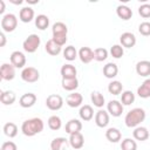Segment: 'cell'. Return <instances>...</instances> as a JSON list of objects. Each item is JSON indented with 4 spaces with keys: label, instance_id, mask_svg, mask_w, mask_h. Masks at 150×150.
Instances as JSON below:
<instances>
[{
    "label": "cell",
    "instance_id": "obj_46",
    "mask_svg": "<svg viewBox=\"0 0 150 150\" xmlns=\"http://www.w3.org/2000/svg\"><path fill=\"white\" fill-rule=\"evenodd\" d=\"M0 14H2L4 12H5V2H4V0H0Z\"/></svg>",
    "mask_w": 150,
    "mask_h": 150
},
{
    "label": "cell",
    "instance_id": "obj_35",
    "mask_svg": "<svg viewBox=\"0 0 150 150\" xmlns=\"http://www.w3.org/2000/svg\"><path fill=\"white\" fill-rule=\"evenodd\" d=\"M123 90V84L120 81H111L108 84V91L112 95H118Z\"/></svg>",
    "mask_w": 150,
    "mask_h": 150
},
{
    "label": "cell",
    "instance_id": "obj_43",
    "mask_svg": "<svg viewBox=\"0 0 150 150\" xmlns=\"http://www.w3.org/2000/svg\"><path fill=\"white\" fill-rule=\"evenodd\" d=\"M59 46H63V45H66V42H67V34H57V35H53V38H52Z\"/></svg>",
    "mask_w": 150,
    "mask_h": 150
},
{
    "label": "cell",
    "instance_id": "obj_20",
    "mask_svg": "<svg viewBox=\"0 0 150 150\" xmlns=\"http://www.w3.org/2000/svg\"><path fill=\"white\" fill-rule=\"evenodd\" d=\"M45 48H46V52H47L49 55H53V56L59 55V54L61 53V49H62V47L59 46L53 39H50V40H48V41L46 42Z\"/></svg>",
    "mask_w": 150,
    "mask_h": 150
},
{
    "label": "cell",
    "instance_id": "obj_9",
    "mask_svg": "<svg viewBox=\"0 0 150 150\" xmlns=\"http://www.w3.org/2000/svg\"><path fill=\"white\" fill-rule=\"evenodd\" d=\"M9 60L15 68H23V66L26 64V56L22 52H19V50L13 52L9 56Z\"/></svg>",
    "mask_w": 150,
    "mask_h": 150
},
{
    "label": "cell",
    "instance_id": "obj_18",
    "mask_svg": "<svg viewBox=\"0 0 150 150\" xmlns=\"http://www.w3.org/2000/svg\"><path fill=\"white\" fill-rule=\"evenodd\" d=\"M81 129H82V123L76 118L69 120L66 124V132L69 135H71L74 132H79V131H81Z\"/></svg>",
    "mask_w": 150,
    "mask_h": 150
},
{
    "label": "cell",
    "instance_id": "obj_6",
    "mask_svg": "<svg viewBox=\"0 0 150 150\" xmlns=\"http://www.w3.org/2000/svg\"><path fill=\"white\" fill-rule=\"evenodd\" d=\"M46 105H47L48 109H50L53 111L60 110L62 108V105H63V98L57 94H52V95L47 96Z\"/></svg>",
    "mask_w": 150,
    "mask_h": 150
},
{
    "label": "cell",
    "instance_id": "obj_39",
    "mask_svg": "<svg viewBox=\"0 0 150 150\" xmlns=\"http://www.w3.org/2000/svg\"><path fill=\"white\" fill-rule=\"evenodd\" d=\"M122 150H137V144L132 138H124L121 143Z\"/></svg>",
    "mask_w": 150,
    "mask_h": 150
},
{
    "label": "cell",
    "instance_id": "obj_29",
    "mask_svg": "<svg viewBox=\"0 0 150 150\" xmlns=\"http://www.w3.org/2000/svg\"><path fill=\"white\" fill-rule=\"evenodd\" d=\"M68 139H66L64 137H56L50 142V149L52 150H63L67 144H68Z\"/></svg>",
    "mask_w": 150,
    "mask_h": 150
},
{
    "label": "cell",
    "instance_id": "obj_42",
    "mask_svg": "<svg viewBox=\"0 0 150 150\" xmlns=\"http://www.w3.org/2000/svg\"><path fill=\"white\" fill-rule=\"evenodd\" d=\"M138 32L143 35V36H149L150 35V22L144 21L138 26Z\"/></svg>",
    "mask_w": 150,
    "mask_h": 150
},
{
    "label": "cell",
    "instance_id": "obj_28",
    "mask_svg": "<svg viewBox=\"0 0 150 150\" xmlns=\"http://www.w3.org/2000/svg\"><path fill=\"white\" fill-rule=\"evenodd\" d=\"M62 88L68 91H73L79 87V80L77 77L74 79H62Z\"/></svg>",
    "mask_w": 150,
    "mask_h": 150
},
{
    "label": "cell",
    "instance_id": "obj_44",
    "mask_svg": "<svg viewBox=\"0 0 150 150\" xmlns=\"http://www.w3.org/2000/svg\"><path fill=\"white\" fill-rule=\"evenodd\" d=\"M1 150H18V146L14 142L8 141V142H4L1 145Z\"/></svg>",
    "mask_w": 150,
    "mask_h": 150
},
{
    "label": "cell",
    "instance_id": "obj_16",
    "mask_svg": "<svg viewBox=\"0 0 150 150\" xmlns=\"http://www.w3.org/2000/svg\"><path fill=\"white\" fill-rule=\"evenodd\" d=\"M136 73L139 76H149L150 75V61L148 60H142L137 62L136 64Z\"/></svg>",
    "mask_w": 150,
    "mask_h": 150
},
{
    "label": "cell",
    "instance_id": "obj_4",
    "mask_svg": "<svg viewBox=\"0 0 150 150\" xmlns=\"http://www.w3.org/2000/svg\"><path fill=\"white\" fill-rule=\"evenodd\" d=\"M18 26V19L14 14L12 13H8V14H5L1 19V28L4 32H7V33H11L13 32Z\"/></svg>",
    "mask_w": 150,
    "mask_h": 150
},
{
    "label": "cell",
    "instance_id": "obj_8",
    "mask_svg": "<svg viewBox=\"0 0 150 150\" xmlns=\"http://www.w3.org/2000/svg\"><path fill=\"white\" fill-rule=\"evenodd\" d=\"M107 110L108 112L114 116V117H118L122 115L123 112V104L120 102V101H116V100H111L109 101V103L107 104Z\"/></svg>",
    "mask_w": 150,
    "mask_h": 150
},
{
    "label": "cell",
    "instance_id": "obj_11",
    "mask_svg": "<svg viewBox=\"0 0 150 150\" xmlns=\"http://www.w3.org/2000/svg\"><path fill=\"white\" fill-rule=\"evenodd\" d=\"M120 42L121 46L125 48H131L136 45V36L130 32H125L120 36Z\"/></svg>",
    "mask_w": 150,
    "mask_h": 150
},
{
    "label": "cell",
    "instance_id": "obj_37",
    "mask_svg": "<svg viewBox=\"0 0 150 150\" xmlns=\"http://www.w3.org/2000/svg\"><path fill=\"white\" fill-rule=\"evenodd\" d=\"M52 32H53V35H57V34H67L68 33V28L67 26L59 21V22H55L53 25V28H52Z\"/></svg>",
    "mask_w": 150,
    "mask_h": 150
},
{
    "label": "cell",
    "instance_id": "obj_36",
    "mask_svg": "<svg viewBox=\"0 0 150 150\" xmlns=\"http://www.w3.org/2000/svg\"><path fill=\"white\" fill-rule=\"evenodd\" d=\"M61 125H62V122H61V118L59 116L53 115V116H50L48 118V127H49L50 130L56 131V130H59L61 128Z\"/></svg>",
    "mask_w": 150,
    "mask_h": 150
},
{
    "label": "cell",
    "instance_id": "obj_17",
    "mask_svg": "<svg viewBox=\"0 0 150 150\" xmlns=\"http://www.w3.org/2000/svg\"><path fill=\"white\" fill-rule=\"evenodd\" d=\"M79 57L83 63H89L94 60V50H91L89 47H82L79 50Z\"/></svg>",
    "mask_w": 150,
    "mask_h": 150
},
{
    "label": "cell",
    "instance_id": "obj_27",
    "mask_svg": "<svg viewBox=\"0 0 150 150\" xmlns=\"http://www.w3.org/2000/svg\"><path fill=\"white\" fill-rule=\"evenodd\" d=\"M137 94L142 98H148L150 97V79H146L138 88H137Z\"/></svg>",
    "mask_w": 150,
    "mask_h": 150
},
{
    "label": "cell",
    "instance_id": "obj_10",
    "mask_svg": "<svg viewBox=\"0 0 150 150\" xmlns=\"http://www.w3.org/2000/svg\"><path fill=\"white\" fill-rule=\"evenodd\" d=\"M95 123L98 128H105L109 124V114L108 111L100 109L95 115Z\"/></svg>",
    "mask_w": 150,
    "mask_h": 150
},
{
    "label": "cell",
    "instance_id": "obj_1",
    "mask_svg": "<svg viewBox=\"0 0 150 150\" xmlns=\"http://www.w3.org/2000/svg\"><path fill=\"white\" fill-rule=\"evenodd\" d=\"M43 121L41 118H38V117H34V118H29V120H26L22 125H21V131L25 136H28V137H32V136H35L36 134H40L42 130H43Z\"/></svg>",
    "mask_w": 150,
    "mask_h": 150
},
{
    "label": "cell",
    "instance_id": "obj_34",
    "mask_svg": "<svg viewBox=\"0 0 150 150\" xmlns=\"http://www.w3.org/2000/svg\"><path fill=\"white\" fill-rule=\"evenodd\" d=\"M90 98H91V102L94 103L95 107L102 108L104 105V96L100 91H93L90 95Z\"/></svg>",
    "mask_w": 150,
    "mask_h": 150
},
{
    "label": "cell",
    "instance_id": "obj_14",
    "mask_svg": "<svg viewBox=\"0 0 150 150\" xmlns=\"http://www.w3.org/2000/svg\"><path fill=\"white\" fill-rule=\"evenodd\" d=\"M66 102L70 108H77V107H80L82 104L83 97H82V95L80 93H73V94H69L67 96Z\"/></svg>",
    "mask_w": 150,
    "mask_h": 150
},
{
    "label": "cell",
    "instance_id": "obj_32",
    "mask_svg": "<svg viewBox=\"0 0 150 150\" xmlns=\"http://www.w3.org/2000/svg\"><path fill=\"white\" fill-rule=\"evenodd\" d=\"M79 56V52L74 46H67L63 49V57L68 61H74Z\"/></svg>",
    "mask_w": 150,
    "mask_h": 150
},
{
    "label": "cell",
    "instance_id": "obj_33",
    "mask_svg": "<svg viewBox=\"0 0 150 150\" xmlns=\"http://www.w3.org/2000/svg\"><path fill=\"white\" fill-rule=\"evenodd\" d=\"M135 101V94L131 90H124L121 95V103L123 105H130Z\"/></svg>",
    "mask_w": 150,
    "mask_h": 150
},
{
    "label": "cell",
    "instance_id": "obj_30",
    "mask_svg": "<svg viewBox=\"0 0 150 150\" xmlns=\"http://www.w3.org/2000/svg\"><path fill=\"white\" fill-rule=\"evenodd\" d=\"M4 134H5L7 137H9V138L15 137V136L18 135V127H16V124L13 123V122L6 123V124L4 125Z\"/></svg>",
    "mask_w": 150,
    "mask_h": 150
},
{
    "label": "cell",
    "instance_id": "obj_26",
    "mask_svg": "<svg viewBox=\"0 0 150 150\" xmlns=\"http://www.w3.org/2000/svg\"><path fill=\"white\" fill-rule=\"evenodd\" d=\"M79 115L81 117V120L83 121H90L94 117V109L89 105V104H84L80 108Z\"/></svg>",
    "mask_w": 150,
    "mask_h": 150
},
{
    "label": "cell",
    "instance_id": "obj_5",
    "mask_svg": "<svg viewBox=\"0 0 150 150\" xmlns=\"http://www.w3.org/2000/svg\"><path fill=\"white\" fill-rule=\"evenodd\" d=\"M21 79L25 81V82H28V83H34L36 82L39 79H40V73L36 68L34 67H26L22 69L21 71Z\"/></svg>",
    "mask_w": 150,
    "mask_h": 150
},
{
    "label": "cell",
    "instance_id": "obj_15",
    "mask_svg": "<svg viewBox=\"0 0 150 150\" xmlns=\"http://www.w3.org/2000/svg\"><path fill=\"white\" fill-rule=\"evenodd\" d=\"M60 71H61L62 79H74V77H76V74H77V70H76L75 66H73L70 63L63 64L61 67Z\"/></svg>",
    "mask_w": 150,
    "mask_h": 150
},
{
    "label": "cell",
    "instance_id": "obj_25",
    "mask_svg": "<svg viewBox=\"0 0 150 150\" xmlns=\"http://www.w3.org/2000/svg\"><path fill=\"white\" fill-rule=\"evenodd\" d=\"M116 14L122 20H129L132 16V11L125 5H120L116 8Z\"/></svg>",
    "mask_w": 150,
    "mask_h": 150
},
{
    "label": "cell",
    "instance_id": "obj_40",
    "mask_svg": "<svg viewBox=\"0 0 150 150\" xmlns=\"http://www.w3.org/2000/svg\"><path fill=\"white\" fill-rule=\"evenodd\" d=\"M110 54L112 57L115 59H120L123 56L124 54V50H123V47L121 45H114L111 48H110Z\"/></svg>",
    "mask_w": 150,
    "mask_h": 150
},
{
    "label": "cell",
    "instance_id": "obj_13",
    "mask_svg": "<svg viewBox=\"0 0 150 150\" xmlns=\"http://www.w3.org/2000/svg\"><path fill=\"white\" fill-rule=\"evenodd\" d=\"M69 144L71 145V148L74 149H81L84 144V137L83 135L81 134V131L79 132H74L69 136Z\"/></svg>",
    "mask_w": 150,
    "mask_h": 150
},
{
    "label": "cell",
    "instance_id": "obj_38",
    "mask_svg": "<svg viewBox=\"0 0 150 150\" xmlns=\"http://www.w3.org/2000/svg\"><path fill=\"white\" fill-rule=\"evenodd\" d=\"M107 57H108V50H107L105 48L98 47V48H96V49L94 50V59H95L96 61L102 62V61H104Z\"/></svg>",
    "mask_w": 150,
    "mask_h": 150
},
{
    "label": "cell",
    "instance_id": "obj_21",
    "mask_svg": "<svg viewBox=\"0 0 150 150\" xmlns=\"http://www.w3.org/2000/svg\"><path fill=\"white\" fill-rule=\"evenodd\" d=\"M16 100V96H15V93L12 91V90H5V91H1L0 94V101L1 103H4L5 105H11L15 102Z\"/></svg>",
    "mask_w": 150,
    "mask_h": 150
},
{
    "label": "cell",
    "instance_id": "obj_23",
    "mask_svg": "<svg viewBox=\"0 0 150 150\" xmlns=\"http://www.w3.org/2000/svg\"><path fill=\"white\" fill-rule=\"evenodd\" d=\"M132 136L136 141H146L149 138V131L145 127H136L132 131Z\"/></svg>",
    "mask_w": 150,
    "mask_h": 150
},
{
    "label": "cell",
    "instance_id": "obj_24",
    "mask_svg": "<svg viewBox=\"0 0 150 150\" xmlns=\"http://www.w3.org/2000/svg\"><path fill=\"white\" fill-rule=\"evenodd\" d=\"M105 137L109 142L111 143H117L118 141H121L122 138V134L117 128H109L105 131Z\"/></svg>",
    "mask_w": 150,
    "mask_h": 150
},
{
    "label": "cell",
    "instance_id": "obj_31",
    "mask_svg": "<svg viewBox=\"0 0 150 150\" xmlns=\"http://www.w3.org/2000/svg\"><path fill=\"white\" fill-rule=\"evenodd\" d=\"M35 26L41 29V30H45L46 28H48L49 26V18L45 14H40L35 18Z\"/></svg>",
    "mask_w": 150,
    "mask_h": 150
},
{
    "label": "cell",
    "instance_id": "obj_22",
    "mask_svg": "<svg viewBox=\"0 0 150 150\" xmlns=\"http://www.w3.org/2000/svg\"><path fill=\"white\" fill-rule=\"evenodd\" d=\"M118 73V67L116 63L109 62L103 67V75L107 79H114Z\"/></svg>",
    "mask_w": 150,
    "mask_h": 150
},
{
    "label": "cell",
    "instance_id": "obj_2",
    "mask_svg": "<svg viewBox=\"0 0 150 150\" xmlns=\"http://www.w3.org/2000/svg\"><path fill=\"white\" fill-rule=\"evenodd\" d=\"M145 118V111L142 108H134L131 109L124 117L125 125L128 128H136L141 124Z\"/></svg>",
    "mask_w": 150,
    "mask_h": 150
},
{
    "label": "cell",
    "instance_id": "obj_19",
    "mask_svg": "<svg viewBox=\"0 0 150 150\" xmlns=\"http://www.w3.org/2000/svg\"><path fill=\"white\" fill-rule=\"evenodd\" d=\"M19 18L22 22L27 23V22H30L33 19H34V9L30 8V7H22L20 9V13H19Z\"/></svg>",
    "mask_w": 150,
    "mask_h": 150
},
{
    "label": "cell",
    "instance_id": "obj_45",
    "mask_svg": "<svg viewBox=\"0 0 150 150\" xmlns=\"http://www.w3.org/2000/svg\"><path fill=\"white\" fill-rule=\"evenodd\" d=\"M6 45V36H5V33L1 32L0 33V47H4Z\"/></svg>",
    "mask_w": 150,
    "mask_h": 150
},
{
    "label": "cell",
    "instance_id": "obj_41",
    "mask_svg": "<svg viewBox=\"0 0 150 150\" xmlns=\"http://www.w3.org/2000/svg\"><path fill=\"white\" fill-rule=\"evenodd\" d=\"M138 14L144 18V19H148L150 18V4H143L138 7Z\"/></svg>",
    "mask_w": 150,
    "mask_h": 150
},
{
    "label": "cell",
    "instance_id": "obj_3",
    "mask_svg": "<svg viewBox=\"0 0 150 150\" xmlns=\"http://www.w3.org/2000/svg\"><path fill=\"white\" fill-rule=\"evenodd\" d=\"M41 43V40H40V36L36 35V34H30L26 38V40L23 41L22 43V47H23V50L27 52V53H34L38 50L39 46Z\"/></svg>",
    "mask_w": 150,
    "mask_h": 150
},
{
    "label": "cell",
    "instance_id": "obj_7",
    "mask_svg": "<svg viewBox=\"0 0 150 150\" xmlns=\"http://www.w3.org/2000/svg\"><path fill=\"white\" fill-rule=\"evenodd\" d=\"M0 77L5 81H11L15 77V67L12 63H2L0 67Z\"/></svg>",
    "mask_w": 150,
    "mask_h": 150
},
{
    "label": "cell",
    "instance_id": "obj_12",
    "mask_svg": "<svg viewBox=\"0 0 150 150\" xmlns=\"http://www.w3.org/2000/svg\"><path fill=\"white\" fill-rule=\"evenodd\" d=\"M35 102H36V95L33 93H26L19 100V104L22 108H30L35 104Z\"/></svg>",
    "mask_w": 150,
    "mask_h": 150
}]
</instances>
